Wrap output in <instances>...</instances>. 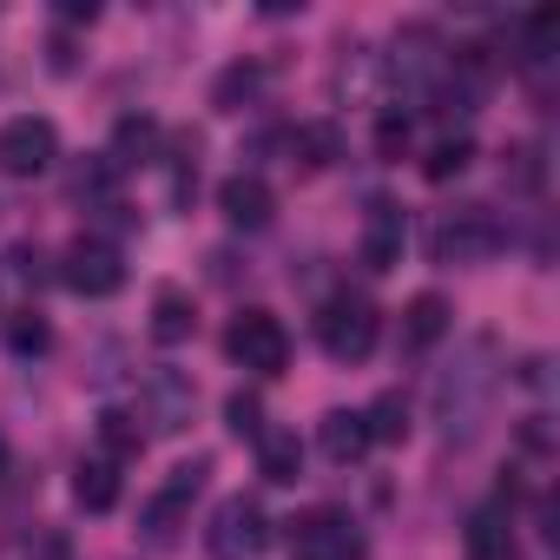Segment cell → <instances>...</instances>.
<instances>
[{
  "label": "cell",
  "instance_id": "cell-1",
  "mask_svg": "<svg viewBox=\"0 0 560 560\" xmlns=\"http://www.w3.org/2000/svg\"><path fill=\"white\" fill-rule=\"evenodd\" d=\"M488 357H494L488 343H468V350L455 357V370L435 376V422H442L448 442H468V435L481 429V409H488V389H494Z\"/></svg>",
  "mask_w": 560,
  "mask_h": 560
},
{
  "label": "cell",
  "instance_id": "cell-2",
  "mask_svg": "<svg viewBox=\"0 0 560 560\" xmlns=\"http://www.w3.org/2000/svg\"><path fill=\"white\" fill-rule=\"evenodd\" d=\"M501 244H508V231H501V218H494L488 205H455V211H442V224H435V237H429L435 264H488V257H501Z\"/></svg>",
  "mask_w": 560,
  "mask_h": 560
},
{
  "label": "cell",
  "instance_id": "cell-3",
  "mask_svg": "<svg viewBox=\"0 0 560 560\" xmlns=\"http://www.w3.org/2000/svg\"><path fill=\"white\" fill-rule=\"evenodd\" d=\"M376 330H383V317H376V304L357 298V291L330 298L324 317H317V343H324L330 363H363V357L376 350Z\"/></svg>",
  "mask_w": 560,
  "mask_h": 560
},
{
  "label": "cell",
  "instance_id": "cell-4",
  "mask_svg": "<svg viewBox=\"0 0 560 560\" xmlns=\"http://www.w3.org/2000/svg\"><path fill=\"white\" fill-rule=\"evenodd\" d=\"M224 350L250 376H277V370L291 363V337H284V324H277L270 311H237L231 330H224Z\"/></svg>",
  "mask_w": 560,
  "mask_h": 560
},
{
  "label": "cell",
  "instance_id": "cell-5",
  "mask_svg": "<svg viewBox=\"0 0 560 560\" xmlns=\"http://www.w3.org/2000/svg\"><path fill=\"white\" fill-rule=\"evenodd\" d=\"M205 547H211V560H264V547H270L264 508H257L250 494L218 501V514H211V527H205Z\"/></svg>",
  "mask_w": 560,
  "mask_h": 560
},
{
  "label": "cell",
  "instance_id": "cell-6",
  "mask_svg": "<svg viewBox=\"0 0 560 560\" xmlns=\"http://www.w3.org/2000/svg\"><path fill=\"white\" fill-rule=\"evenodd\" d=\"M60 284L80 291V298H113V291L126 284V257H119V244H106V237H73L67 257H60Z\"/></svg>",
  "mask_w": 560,
  "mask_h": 560
},
{
  "label": "cell",
  "instance_id": "cell-7",
  "mask_svg": "<svg viewBox=\"0 0 560 560\" xmlns=\"http://www.w3.org/2000/svg\"><path fill=\"white\" fill-rule=\"evenodd\" d=\"M54 159H60V132H54V119L21 113V119L0 126V172H8V178H40Z\"/></svg>",
  "mask_w": 560,
  "mask_h": 560
},
{
  "label": "cell",
  "instance_id": "cell-8",
  "mask_svg": "<svg viewBox=\"0 0 560 560\" xmlns=\"http://www.w3.org/2000/svg\"><path fill=\"white\" fill-rule=\"evenodd\" d=\"M291 547L298 560H363V534L343 508H311L304 521H291Z\"/></svg>",
  "mask_w": 560,
  "mask_h": 560
},
{
  "label": "cell",
  "instance_id": "cell-9",
  "mask_svg": "<svg viewBox=\"0 0 560 560\" xmlns=\"http://www.w3.org/2000/svg\"><path fill=\"white\" fill-rule=\"evenodd\" d=\"M205 462H178L172 475H165V488L145 501V514H139V527H145V540H172L178 534V521H185V508L198 501V488H205Z\"/></svg>",
  "mask_w": 560,
  "mask_h": 560
},
{
  "label": "cell",
  "instance_id": "cell-10",
  "mask_svg": "<svg viewBox=\"0 0 560 560\" xmlns=\"http://www.w3.org/2000/svg\"><path fill=\"white\" fill-rule=\"evenodd\" d=\"M402 244H409L402 205L376 198V205L363 211V264H370V270H396V264H402Z\"/></svg>",
  "mask_w": 560,
  "mask_h": 560
},
{
  "label": "cell",
  "instance_id": "cell-11",
  "mask_svg": "<svg viewBox=\"0 0 560 560\" xmlns=\"http://www.w3.org/2000/svg\"><path fill=\"white\" fill-rule=\"evenodd\" d=\"M218 211H224V224H237V231H264L270 211H277V198H270V185H264L257 172H237V178L218 185Z\"/></svg>",
  "mask_w": 560,
  "mask_h": 560
},
{
  "label": "cell",
  "instance_id": "cell-12",
  "mask_svg": "<svg viewBox=\"0 0 560 560\" xmlns=\"http://www.w3.org/2000/svg\"><path fill=\"white\" fill-rule=\"evenodd\" d=\"M73 501H80L86 514H106V508L119 501V455H86V462L73 468Z\"/></svg>",
  "mask_w": 560,
  "mask_h": 560
},
{
  "label": "cell",
  "instance_id": "cell-13",
  "mask_svg": "<svg viewBox=\"0 0 560 560\" xmlns=\"http://www.w3.org/2000/svg\"><path fill=\"white\" fill-rule=\"evenodd\" d=\"M324 455H330L337 468H350V462L370 455V422H363V409H330V416H324Z\"/></svg>",
  "mask_w": 560,
  "mask_h": 560
},
{
  "label": "cell",
  "instance_id": "cell-14",
  "mask_svg": "<svg viewBox=\"0 0 560 560\" xmlns=\"http://www.w3.org/2000/svg\"><path fill=\"white\" fill-rule=\"evenodd\" d=\"M257 468H264V481L291 488V481L304 475V442H298L291 429H264V435H257Z\"/></svg>",
  "mask_w": 560,
  "mask_h": 560
},
{
  "label": "cell",
  "instance_id": "cell-15",
  "mask_svg": "<svg viewBox=\"0 0 560 560\" xmlns=\"http://www.w3.org/2000/svg\"><path fill=\"white\" fill-rule=\"evenodd\" d=\"M468 560H514V527H508V508H475L468 521Z\"/></svg>",
  "mask_w": 560,
  "mask_h": 560
},
{
  "label": "cell",
  "instance_id": "cell-16",
  "mask_svg": "<svg viewBox=\"0 0 560 560\" xmlns=\"http://www.w3.org/2000/svg\"><path fill=\"white\" fill-rule=\"evenodd\" d=\"M145 402H152V422H159V429H185V422H191V383H185L178 370H159V376L145 383Z\"/></svg>",
  "mask_w": 560,
  "mask_h": 560
},
{
  "label": "cell",
  "instance_id": "cell-17",
  "mask_svg": "<svg viewBox=\"0 0 560 560\" xmlns=\"http://www.w3.org/2000/svg\"><path fill=\"white\" fill-rule=\"evenodd\" d=\"M448 337V304L435 298V291H422L409 311H402V343L409 350H429V343H442Z\"/></svg>",
  "mask_w": 560,
  "mask_h": 560
},
{
  "label": "cell",
  "instance_id": "cell-18",
  "mask_svg": "<svg viewBox=\"0 0 560 560\" xmlns=\"http://www.w3.org/2000/svg\"><path fill=\"white\" fill-rule=\"evenodd\" d=\"M191 324H198V317H191V298L165 284V291L152 298V337L172 350V343H185V337H191Z\"/></svg>",
  "mask_w": 560,
  "mask_h": 560
},
{
  "label": "cell",
  "instance_id": "cell-19",
  "mask_svg": "<svg viewBox=\"0 0 560 560\" xmlns=\"http://www.w3.org/2000/svg\"><path fill=\"white\" fill-rule=\"evenodd\" d=\"M152 152H159V126H152V119H119V132H113V165H152Z\"/></svg>",
  "mask_w": 560,
  "mask_h": 560
},
{
  "label": "cell",
  "instance_id": "cell-20",
  "mask_svg": "<svg viewBox=\"0 0 560 560\" xmlns=\"http://www.w3.org/2000/svg\"><path fill=\"white\" fill-rule=\"evenodd\" d=\"M363 422H370V442H402V435H409V402L389 389V396H376V402L363 409Z\"/></svg>",
  "mask_w": 560,
  "mask_h": 560
},
{
  "label": "cell",
  "instance_id": "cell-21",
  "mask_svg": "<svg viewBox=\"0 0 560 560\" xmlns=\"http://www.w3.org/2000/svg\"><path fill=\"white\" fill-rule=\"evenodd\" d=\"M291 152H298L304 165H330V159L343 152V132H337V126H298V132H291Z\"/></svg>",
  "mask_w": 560,
  "mask_h": 560
},
{
  "label": "cell",
  "instance_id": "cell-22",
  "mask_svg": "<svg viewBox=\"0 0 560 560\" xmlns=\"http://www.w3.org/2000/svg\"><path fill=\"white\" fill-rule=\"evenodd\" d=\"M337 93H350V100H370V93H376V54H370V47H357V54L337 67Z\"/></svg>",
  "mask_w": 560,
  "mask_h": 560
},
{
  "label": "cell",
  "instance_id": "cell-23",
  "mask_svg": "<svg viewBox=\"0 0 560 560\" xmlns=\"http://www.w3.org/2000/svg\"><path fill=\"white\" fill-rule=\"evenodd\" d=\"M47 343H54V330H47L40 311H21V317L8 324V350H14V357H40Z\"/></svg>",
  "mask_w": 560,
  "mask_h": 560
},
{
  "label": "cell",
  "instance_id": "cell-24",
  "mask_svg": "<svg viewBox=\"0 0 560 560\" xmlns=\"http://www.w3.org/2000/svg\"><path fill=\"white\" fill-rule=\"evenodd\" d=\"M14 560H73V547H67V534H60V527H34V534H21Z\"/></svg>",
  "mask_w": 560,
  "mask_h": 560
},
{
  "label": "cell",
  "instance_id": "cell-25",
  "mask_svg": "<svg viewBox=\"0 0 560 560\" xmlns=\"http://www.w3.org/2000/svg\"><path fill=\"white\" fill-rule=\"evenodd\" d=\"M468 159H475V145H468V139H442V145L429 152V165H422V172H429V178L442 185V178H455V172H468Z\"/></svg>",
  "mask_w": 560,
  "mask_h": 560
},
{
  "label": "cell",
  "instance_id": "cell-26",
  "mask_svg": "<svg viewBox=\"0 0 560 560\" xmlns=\"http://www.w3.org/2000/svg\"><path fill=\"white\" fill-rule=\"evenodd\" d=\"M257 93V67H231L224 80H218V106L224 113H237V100H250Z\"/></svg>",
  "mask_w": 560,
  "mask_h": 560
},
{
  "label": "cell",
  "instance_id": "cell-27",
  "mask_svg": "<svg viewBox=\"0 0 560 560\" xmlns=\"http://www.w3.org/2000/svg\"><path fill=\"white\" fill-rule=\"evenodd\" d=\"M224 416H231V429H237L244 442H257V435H264V409H257V396H231V402H224Z\"/></svg>",
  "mask_w": 560,
  "mask_h": 560
},
{
  "label": "cell",
  "instance_id": "cell-28",
  "mask_svg": "<svg viewBox=\"0 0 560 560\" xmlns=\"http://www.w3.org/2000/svg\"><path fill=\"white\" fill-rule=\"evenodd\" d=\"M553 34H560V14H553V8H540V14L527 21V60H534V67L547 60V40H553Z\"/></svg>",
  "mask_w": 560,
  "mask_h": 560
},
{
  "label": "cell",
  "instance_id": "cell-29",
  "mask_svg": "<svg viewBox=\"0 0 560 560\" xmlns=\"http://www.w3.org/2000/svg\"><path fill=\"white\" fill-rule=\"evenodd\" d=\"M376 152H383V159H402V152H409V119H402V113H383V126H376Z\"/></svg>",
  "mask_w": 560,
  "mask_h": 560
},
{
  "label": "cell",
  "instance_id": "cell-30",
  "mask_svg": "<svg viewBox=\"0 0 560 560\" xmlns=\"http://www.w3.org/2000/svg\"><path fill=\"white\" fill-rule=\"evenodd\" d=\"M100 429H106L113 455H132V448H139V429H126V416H119V409H113V416H100Z\"/></svg>",
  "mask_w": 560,
  "mask_h": 560
},
{
  "label": "cell",
  "instance_id": "cell-31",
  "mask_svg": "<svg viewBox=\"0 0 560 560\" xmlns=\"http://www.w3.org/2000/svg\"><path fill=\"white\" fill-rule=\"evenodd\" d=\"M60 14H67V21H86V27L100 21V8H93V0H67V8H60Z\"/></svg>",
  "mask_w": 560,
  "mask_h": 560
},
{
  "label": "cell",
  "instance_id": "cell-32",
  "mask_svg": "<svg viewBox=\"0 0 560 560\" xmlns=\"http://www.w3.org/2000/svg\"><path fill=\"white\" fill-rule=\"evenodd\" d=\"M0 481H8V442H0Z\"/></svg>",
  "mask_w": 560,
  "mask_h": 560
}]
</instances>
